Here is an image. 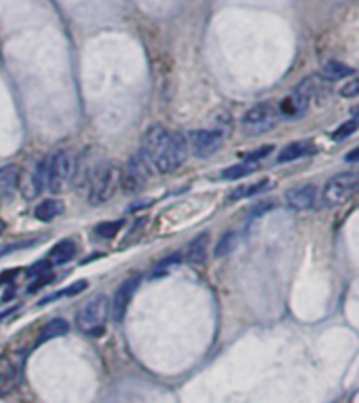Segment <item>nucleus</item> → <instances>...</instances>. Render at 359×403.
<instances>
[{"instance_id":"obj_1","label":"nucleus","mask_w":359,"mask_h":403,"mask_svg":"<svg viewBox=\"0 0 359 403\" xmlns=\"http://www.w3.org/2000/svg\"><path fill=\"white\" fill-rule=\"evenodd\" d=\"M186 139L161 125H152L142 137V161L157 174H172L186 161Z\"/></svg>"},{"instance_id":"obj_2","label":"nucleus","mask_w":359,"mask_h":403,"mask_svg":"<svg viewBox=\"0 0 359 403\" xmlns=\"http://www.w3.org/2000/svg\"><path fill=\"white\" fill-rule=\"evenodd\" d=\"M76 157L70 150H60L47 159V188L51 192H66L76 178Z\"/></svg>"},{"instance_id":"obj_3","label":"nucleus","mask_w":359,"mask_h":403,"mask_svg":"<svg viewBox=\"0 0 359 403\" xmlns=\"http://www.w3.org/2000/svg\"><path fill=\"white\" fill-rule=\"evenodd\" d=\"M108 316H110V300L104 294H97L78 310L76 327L87 336H97L106 330Z\"/></svg>"},{"instance_id":"obj_4","label":"nucleus","mask_w":359,"mask_h":403,"mask_svg":"<svg viewBox=\"0 0 359 403\" xmlns=\"http://www.w3.org/2000/svg\"><path fill=\"white\" fill-rule=\"evenodd\" d=\"M121 186V169L117 165H102L95 169V174L89 180L87 198L91 205H102L115 196L117 188Z\"/></svg>"},{"instance_id":"obj_5","label":"nucleus","mask_w":359,"mask_h":403,"mask_svg":"<svg viewBox=\"0 0 359 403\" xmlns=\"http://www.w3.org/2000/svg\"><path fill=\"white\" fill-rule=\"evenodd\" d=\"M279 119H281L279 108H275L273 104L264 102V104H256L254 108L247 110L241 119V125L247 135H262V133L277 127Z\"/></svg>"},{"instance_id":"obj_6","label":"nucleus","mask_w":359,"mask_h":403,"mask_svg":"<svg viewBox=\"0 0 359 403\" xmlns=\"http://www.w3.org/2000/svg\"><path fill=\"white\" fill-rule=\"evenodd\" d=\"M359 190V176L345 171L334 178H329L325 188H323V203L325 205H340L349 200L355 192Z\"/></svg>"},{"instance_id":"obj_7","label":"nucleus","mask_w":359,"mask_h":403,"mask_svg":"<svg viewBox=\"0 0 359 403\" xmlns=\"http://www.w3.org/2000/svg\"><path fill=\"white\" fill-rule=\"evenodd\" d=\"M224 143V133L220 129H201L190 133V148L199 159H207L220 150Z\"/></svg>"},{"instance_id":"obj_8","label":"nucleus","mask_w":359,"mask_h":403,"mask_svg":"<svg viewBox=\"0 0 359 403\" xmlns=\"http://www.w3.org/2000/svg\"><path fill=\"white\" fill-rule=\"evenodd\" d=\"M317 200H319V190L313 184L296 186L286 192V203L294 211H309L317 205Z\"/></svg>"},{"instance_id":"obj_9","label":"nucleus","mask_w":359,"mask_h":403,"mask_svg":"<svg viewBox=\"0 0 359 403\" xmlns=\"http://www.w3.org/2000/svg\"><path fill=\"white\" fill-rule=\"evenodd\" d=\"M137 285H140V277L133 275V277L125 279V281L121 283V287L117 290L115 300H113V304H110V312L115 314V319H117V321H123V319H125L127 308H129V304H131V298H133V294H135V290H137Z\"/></svg>"},{"instance_id":"obj_10","label":"nucleus","mask_w":359,"mask_h":403,"mask_svg":"<svg viewBox=\"0 0 359 403\" xmlns=\"http://www.w3.org/2000/svg\"><path fill=\"white\" fill-rule=\"evenodd\" d=\"M19 186L27 198H34L36 194H40L43 188H47V159L32 165L30 171L23 178H19Z\"/></svg>"},{"instance_id":"obj_11","label":"nucleus","mask_w":359,"mask_h":403,"mask_svg":"<svg viewBox=\"0 0 359 403\" xmlns=\"http://www.w3.org/2000/svg\"><path fill=\"white\" fill-rule=\"evenodd\" d=\"M144 161L140 159H133L127 167H125V171L121 174V186H123V190L125 192H135V190H140L142 186H144V182H146V171H144Z\"/></svg>"},{"instance_id":"obj_12","label":"nucleus","mask_w":359,"mask_h":403,"mask_svg":"<svg viewBox=\"0 0 359 403\" xmlns=\"http://www.w3.org/2000/svg\"><path fill=\"white\" fill-rule=\"evenodd\" d=\"M315 150H317V148L313 146L311 141H292V143H288L286 148L279 150L277 161H279V163H292V161H296V159H302V157L313 154Z\"/></svg>"},{"instance_id":"obj_13","label":"nucleus","mask_w":359,"mask_h":403,"mask_svg":"<svg viewBox=\"0 0 359 403\" xmlns=\"http://www.w3.org/2000/svg\"><path fill=\"white\" fill-rule=\"evenodd\" d=\"M207 245H209V233H201L188 243L186 260L190 264H203L207 257Z\"/></svg>"},{"instance_id":"obj_14","label":"nucleus","mask_w":359,"mask_h":403,"mask_svg":"<svg viewBox=\"0 0 359 403\" xmlns=\"http://www.w3.org/2000/svg\"><path fill=\"white\" fill-rule=\"evenodd\" d=\"M323 91L325 89H323V78L321 76H307L305 80L298 84L294 93L311 104V100H319L323 95Z\"/></svg>"},{"instance_id":"obj_15","label":"nucleus","mask_w":359,"mask_h":403,"mask_svg":"<svg viewBox=\"0 0 359 403\" xmlns=\"http://www.w3.org/2000/svg\"><path fill=\"white\" fill-rule=\"evenodd\" d=\"M64 211V203L58 198H47V200H40L34 209V218L40 220V222H51L58 216H62Z\"/></svg>"},{"instance_id":"obj_16","label":"nucleus","mask_w":359,"mask_h":403,"mask_svg":"<svg viewBox=\"0 0 359 403\" xmlns=\"http://www.w3.org/2000/svg\"><path fill=\"white\" fill-rule=\"evenodd\" d=\"M309 108V102L307 100H302L300 95L292 93L290 97H286L279 106V114L281 117H288V119H298L300 114H305Z\"/></svg>"},{"instance_id":"obj_17","label":"nucleus","mask_w":359,"mask_h":403,"mask_svg":"<svg viewBox=\"0 0 359 403\" xmlns=\"http://www.w3.org/2000/svg\"><path fill=\"white\" fill-rule=\"evenodd\" d=\"M74 253H76V245L72 243V241H60L58 245H55L53 249H51V253H49V262L53 264V266H60V264H66V262H70L72 257H74Z\"/></svg>"},{"instance_id":"obj_18","label":"nucleus","mask_w":359,"mask_h":403,"mask_svg":"<svg viewBox=\"0 0 359 403\" xmlns=\"http://www.w3.org/2000/svg\"><path fill=\"white\" fill-rule=\"evenodd\" d=\"M68 330H70L68 321H64V319H51L49 323L43 325L40 336H38V344L40 342H47V340H53V338H62V336L68 334Z\"/></svg>"},{"instance_id":"obj_19","label":"nucleus","mask_w":359,"mask_h":403,"mask_svg":"<svg viewBox=\"0 0 359 403\" xmlns=\"http://www.w3.org/2000/svg\"><path fill=\"white\" fill-rule=\"evenodd\" d=\"M349 74H353V70H351L347 64L336 62V60L325 62V64H323V70H321V78H325L327 82H332V80H343V78H347Z\"/></svg>"},{"instance_id":"obj_20","label":"nucleus","mask_w":359,"mask_h":403,"mask_svg":"<svg viewBox=\"0 0 359 403\" xmlns=\"http://www.w3.org/2000/svg\"><path fill=\"white\" fill-rule=\"evenodd\" d=\"M19 184V171L13 165L0 167V194H9Z\"/></svg>"},{"instance_id":"obj_21","label":"nucleus","mask_w":359,"mask_h":403,"mask_svg":"<svg viewBox=\"0 0 359 403\" xmlns=\"http://www.w3.org/2000/svg\"><path fill=\"white\" fill-rule=\"evenodd\" d=\"M256 169H258V163L245 161V163H239V165H233V167L224 169V171H222V178H224V180H239V178H245V176L254 174Z\"/></svg>"},{"instance_id":"obj_22","label":"nucleus","mask_w":359,"mask_h":403,"mask_svg":"<svg viewBox=\"0 0 359 403\" xmlns=\"http://www.w3.org/2000/svg\"><path fill=\"white\" fill-rule=\"evenodd\" d=\"M268 186H270V182H266V180L256 182V184H250V186H239L237 190H233V192L229 194V200L233 203V200H241V198H247V196H254V194L266 190Z\"/></svg>"},{"instance_id":"obj_23","label":"nucleus","mask_w":359,"mask_h":403,"mask_svg":"<svg viewBox=\"0 0 359 403\" xmlns=\"http://www.w3.org/2000/svg\"><path fill=\"white\" fill-rule=\"evenodd\" d=\"M17 378V369L15 365L7 359V357H0V391L9 389Z\"/></svg>"},{"instance_id":"obj_24","label":"nucleus","mask_w":359,"mask_h":403,"mask_svg":"<svg viewBox=\"0 0 359 403\" xmlns=\"http://www.w3.org/2000/svg\"><path fill=\"white\" fill-rule=\"evenodd\" d=\"M178 264H180V253H174V255H170V257H165V260H161V262L152 268L150 279H159V277H163V275H167V273L174 270Z\"/></svg>"},{"instance_id":"obj_25","label":"nucleus","mask_w":359,"mask_h":403,"mask_svg":"<svg viewBox=\"0 0 359 403\" xmlns=\"http://www.w3.org/2000/svg\"><path fill=\"white\" fill-rule=\"evenodd\" d=\"M123 222H104L95 228V235L102 237V239H113L115 235H119Z\"/></svg>"},{"instance_id":"obj_26","label":"nucleus","mask_w":359,"mask_h":403,"mask_svg":"<svg viewBox=\"0 0 359 403\" xmlns=\"http://www.w3.org/2000/svg\"><path fill=\"white\" fill-rule=\"evenodd\" d=\"M359 129V121H355V119H351V121H347V123H343L334 133H329L332 135V139H336V141H340V139H347L349 135H353L355 131Z\"/></svg>"},{"instance_id":"obj_27","label":"nucleus","mask_w":359,"mask_h":403,"mask_svg":"<svg viewBox=\"0 0 359 403\" xmlns=\"http://www.w3.org/2000/svg\"><path fill=\"white\" fill-rule=\"evenodd\" d=\"M235 243H237V235H235V233H227V235L222 237V241H220L218 247H216V255H218V257H222V255L231 253L233 247H235Z\"/></svg>"},{"instance_id":"obj_28","label":"nucleus","mask_w":359,"mask_h":403,"mask_svg":"<svg viewBox=\"0 0 359 403\" xmlns=\"http://www.w3.org/2000/svg\"><path fill=\"white\" fill-rule=\"evenodd\" d=\"M340 95L343 97H359V76L351 78L349 82H345L343 87H340Z\"/></svg>"},{"instance_id":"obj_29","label":"nucleus","mask_w":359,"mask_h":403,"mask_svg":"<svg viewBox=\"0 0 359 403\" xmlns=\"http://www.w3.org/2000/svg\"><path fill=\"white\" fill-rule=\"evenodd\" d=\"M270 152H273V146H262V148H258L256 152L247 154V157H245V161H250V163H258L260 159H266Z\"/></svg>"},{"instance_id":"obj_30","label":"nucleus","mask_w":359,"mask_h":403,"mask_svg":"<svg viewBox=\"0 0 359 403\" xmlns=\"http://www.w3.org/2000/svg\"><path fill=\"white\" fill-rule=\"evenodd\" d=\"M275 207V203H273V200H264V203H258L252 211H250V216H252V220L254 218H260L262 214H266V211H270Z\"/></svg>"},{"instance_id":"obj_31","label":"nucleus","mask_w":359,"mask_h":403,"mask_svg":"<svg viewBox=\"0 0 359 403\" xmlns=\"http://www.w3.org/2000/svg\"><path fill=\"white\" fill-rule=\"evenodd\" d=\"M345 161H347V163H359V148L351 150V152L345 157Z\"/></svg>"},{"instance_id":"obj_32","label":"nucleus","mask_w":359,"mask_h":403,"mask_svg":"<svg viewBox=\"0 0 359 403\" xmlns=\"http://www.w3.org/2000/svg\"><path fill=\"white\" fill-rule=\"evenodd\" d=\"M351 114H353V119H355V121H359V104L351 110Z\"/></svg>"},{"instance_id":"obj_33","label":"nucleus","mask_w":359,"mask_h":403,"mask_svg":"<svg viewBox=\"0 0 359 403\" xmlns=\"http://www.w3.org/2000/svg\"><path fill=\"white\" fill-rule=\"evenodd\" d=\"M5 228H7V226H5V222H3V220H0V235H3V233H5Z\"/></svg>"}]
</instances>
